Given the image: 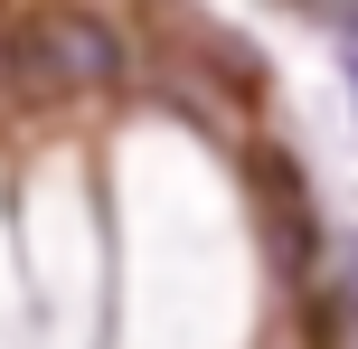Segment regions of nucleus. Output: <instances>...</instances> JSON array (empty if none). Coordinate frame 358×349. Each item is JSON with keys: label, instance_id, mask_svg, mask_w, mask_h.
Wrapping results in <instances>:
<instances>
[{"label": "nucleus", "instance_id": "f257e3e1", "mask_svg": "<svg viewBox=\"0 0 358 349\" xmlns=\"http://www.w3.org/2000/svg\"><path fill=\"white\" fill-rule=\"evenodd\" d=\"M10 76H19V94H94V85H113L123 76V38L104 29V19H85V10H29L10 29Z\"/></svg>", "mask_w": 358, "mask_h": 349}, {"label": "nucleus", "instance_id": "f03ea898", "mask_svg": "<svg viewBox=\"0 0 358 349\" xmlns=\"http://www.w3.org/2000/svg\"><path fill=\"white\" fill-rule=\"evenodd\" d=\"M255 180H264V227H273V264L302 274L311 264V199H302V170L283 151H255Z\"/></svg>", "mask_w": 358, "mask_h": 349}, {"label": "nucleus", "instance_id": "7ed1b4c3", "mask_svg": "<svg viewBox=\"0 0 358 349\" xmlns=\"http://www.w3.org/2000/svg\"><path fill=\"white\" fill-rule=\"evenodd\" d=\"M349 57H358V0H349Z\"/></svg>", "mask_w": 358, "mask_h": 349}]
</instances>
